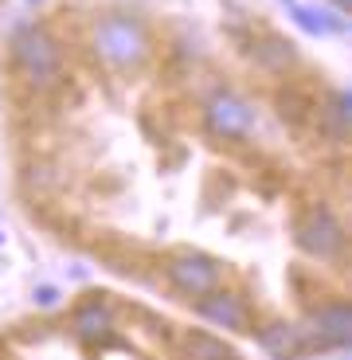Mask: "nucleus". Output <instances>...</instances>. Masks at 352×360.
Listing matches in <instances>:
<instances>
[{
    "mask_svg": "<svg viewBox=\"0 0 352 360\" xmlns=\"http://www.w3.org/2000/svg\"><path fill=\"white\" fill-rule=\"evenodd\" d=\"M91 47L98 59H106L117 71H133L149 59V36L133 16H122V12H110L94 24L91 32Z\"/></svg>",
    "mask_w": 352,
    "mask_h": 360,
    "instance_id": "1",
    "label": "nucleus"
},
{
    "mask_svg": "<svg viewBox=\"0 0 352 360\" xmlns=\"http://www.w3.org/2000/svg\"><path fill=\"white\" fill-rule=\"evenodd\" d=\"M12 55H16V67L24 71V79L32 86L47 90L59 82V47H55V39L47 36L44 27H36V24L20 27L12 36Z\"/></svg>",
    "mask_w": 352,
    "mask_h": 360,
    "instance_id": "2",
    "label": "nucleus"
},
{
    "mask_svg": "<svg viewBox=\"0 0 352 360\" xmlns=\"http://www.w3.org/2000/svg\"><path fill=\"white\" fill-rule=\"evenodd\" d=\"M204 117H208V129L216 137H251L259 117H254V106L231 90H219L211 94L208 106H204Z\"/></svg>",
    "mask_w": 352,
    "mask_h": 360,
    "instance_id": "3",
    "label": "nucleus"
},
{
    "mask_svg": "<svg viewBox=\"0 0 352 360\" xmlns=\"http://www.w3.org/2000/svg\"><path fill=\"white\" fill-rule=\"evenodd\" d=\"M298 247L306 255H313V259H321V262H333L337 255L344 251V227L333 219L329 207H313V212L298 224Z\"/></svg>",
    "mask_w": 352,
    "mask_h": 360,
    "instance_id": "4",
    "label": "nucleus"
},
{
    "mask_svg": "<svg viewBox=\"0 0 352 360\" xmlns=\"http://www.w3.org/2000/svg\"><path fill=\"white\" fill-rule=\"evenodd\" d=\"M164 274H169V282L181 294L188 297H200V294H208V290L219 286V262L208 259V255H176V259H169V266H164Z\"/></svg>",
    "mask_w": 352,
    "mask_h": 360,
    "instance_id": "5",
    "label": "nucleus"
},
{
    "mask_svg": "<svg viewBox=\"0 0 352 360\" xmlns=\"http://www.w3.org/2000/svg\"><path fill=\"white\" fill-rule=\"evenodd\" d=\"M196 314L204 317V321H211L216 329H243V325H247V306L235 294H223V290H208V294H200Z\"/></svg>",
    "mask_w": 352,
    "mask_h": 360,
    "instance_id": "6",
    "label": "nucleus"
},
{
    "mask_svg": "<svg viewBox=\"0 0 352 360\" xmlns=\"http://www.w3.org/2000/svg\"><path fill=\"white\" fill-rule=\"evenodd\" d=\"M313 325H317V345H348L352 337V314L344 302H329L313 314Z\"/></svg>",
    "mask_w": 352,
    "mask_h": 360,
    "instance_id": "7",
    "label": "nucleus"
},
{
    "mask_svg": "<svg viewBox=\"0 0 352 360\" xmlns=\"http://www.w3.org/2000/svg\"><path fill=\"white\" fill-rule=\"evenodd\" d=\"M114 325V314H110L106 302H82L74 309V337L79 341H102Z\"/></svg>",
    "mask_w": 352,
    "mask_h": 360,
    "instance_id": "8",
    "label": "nucleus"
},
{
    "mask_svg": "<svg viewBox=\"0 0 352 360\" xmlns=\"http://www.w3.org/2000/svg\"><path fill=\"white\" fill-rule=\"evenodd\" d=\"M254 59L266 71H286V67H294V44L278 36H266L262 44H254Z\"/></svg>",
    "mask_w": 352,
    "mask_h": 360,
    "instance_id": "9",
    "label": "nucleus"
},
{
    "mask_svg": "<svg viewBox=\"0 0 352 360\" xmlns=\"http://www.w3.org/2000/svg\"><path fill=\"white\" fill-rule=\"evenodd\" d=\"M259 345L266 352H274V356L294 352V349H298V329H289V325H266V329L259 333Z\"/></svg>",
    "mask_w": 352,
    "mask_h": 360,
    "instance_id": "10",
    "label": "nucleus"
},
{
    "mask_svg": "<svg viewBox=\"0 0 352 360\" xmlns=\"http://www.w3.org/2000/svg\"><path fill=\"white\" fill-rule=\"evenodd\" d=\"M348 110H352V98L344 94V90H337L333 98H329V106H325V117H329V126H333L337 137L348 134Z\"/></svg>",
    "mask_w": 352,
    "mask_h": 360,
    "instance_id": "11",
    "label": "nucleus"
},
{
    "mask_svg": "<svg viewBox=\"0 0 352 360\" xmlns=\"http://www.w3.org/2000/svg\"><path fill=\"white\" fill-rule=\"evenodd\" d=\"M188 352L192 356H227V345L223 341H208V337H188Z\"/></svg>",
    "mask_w": 352,
    "mask_h": 360,
    "instance_id": "12",
    "label": "nucleus"
},
{
    "mask_svg": "<svg viewBox=\"0 0 352 360\" xmlns=\"http://www.w3.org/2000/svg\"><path fill=\"white\" fill-rule=\"evenodd\" d=\"M36 302H39L44 309L59 306V290H51V286H39V290H36Z\"/></svg>",
    "mask_w": 352,
    "mask_h": 360,
    "instance_id": "13",
    "label": "nucleus"
},
{
    "mask_svg": "<svg viewBox=\"0 0 352 360\" xmlns=\"http://www.w3.org/2000/svg\"><path fill=\"white\" fill-rule=\"evenodd\" d=\"M333 4H337L341 12H348V8H352V0H333Z\"/></svg>",
    "mask_w": 352,
    "mask_h": 360,
    "instance_id": "14",
    "label": "nucleus"
}]
</instances>
